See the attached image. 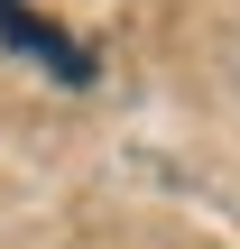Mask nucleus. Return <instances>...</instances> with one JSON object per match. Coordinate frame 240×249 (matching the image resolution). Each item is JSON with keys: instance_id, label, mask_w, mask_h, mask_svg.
Segmentation results:
<instances>
[]
</instances>
